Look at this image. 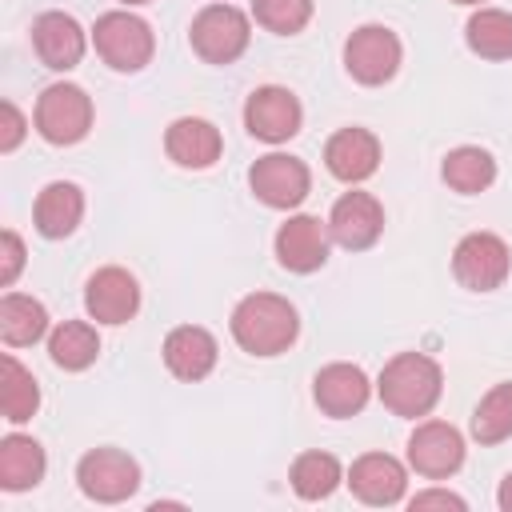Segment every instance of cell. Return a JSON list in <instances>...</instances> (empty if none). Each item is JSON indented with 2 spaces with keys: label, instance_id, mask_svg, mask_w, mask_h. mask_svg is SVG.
<instances>
[{
  "label": "cell",
  "instance_id": "cell-1",
  "mask_svg": "<svg viewBox=\"0 0 512 512\" xmlns=\"http://www.w3.org/2000/svg\"><path fill=\"white\" fill-rule=\"evenodd\" d=\"M300 332L296 308L276 292H252L232 308V336L252 356H280Z\"/></svg>",
  "mask_w": 512,
  "mask_h": 512
},
{
  "label": "cell",
  "instance_id": "cell-2",
  "mask_svg": "<svg viewBox=\"0 0 512 512\" xmlns=\"http://www.w3.org/2000/svg\"><path fill=\"white\" fill-rule=\"evenodd\" d=\"M376 388H380V400H384V408L392 416L416 420V416H428L436 408L440 388H444V376H440V364L432 356H424V352H400V356H392L384 364Z\"/></svg>",
  "mask_w": 512,
  "mask_h": 512
},
{
  "label": "cell",
  "instance_id": "cell-3",
  "mask_svg": "<svg viewBox=\"0 0 512 512\" xmlns=\"http://www.w3.org/2000/svg\"><path fill=\"white\" fill-rule=\"evenodd\" d=\"M92 44H96L100 60L116 72H140L156 48L152 28L132 12H104L92 28Z\"/></svg>",
  "mask_w": 512,
  "mask_h": 512
},
{
  "label": "cell",
  "instance_id": "cell-4",
  "mask_svg": "<svg viewBox=\"0 0 512 512\" xmlns=\"http://www.w3.org/2000/svg\"><path fill=\"white\" fill-rule=\"evenodd\" d=\"M92 128V100L80 84H48L36 100V132L48 144H76Z\"/></svg>",
  "mask_w": 512,
  "mask_h": 512
},
{
  "label": "cell",
  "instance_id": "cell-5",
  "mask_svg": "<svg viewBox=\"0 0 512 512\" xmlns=\"http://www.w3.org/2000/svg\"><path fill=\"white\" fill-rule=\"evenodd\" d=\"M192 48L200 60L208 64H232L244 48H248V16L232 4H208L196 20H192Z\"/></svg>",
  "mask_w": 512,
  "mask_h": 512
},
{
  "label": "cell",
  "instance_id": "cell-6",
  "mask_svg": "<svg viewBox=\"0 0 512 512\" xmlns=\"http://www.w3.org/2000/svg\"><path fill=\"white\" fill-rule=\"evenodd\" d=\"M80 492L100 504H120L140 488V464L120 448H92L76 468Z\"/></svg>",
  "mask_w": 512,
  "mask_h": 512
},
{
  "label": "cell",
  "instance_id": "cell-7",
  "mask_svg": "<svg viewBox=\"0 0 512 512\" xmlns=\"http://www.w3.org/2000/svg\"><path fill=\"white\" fill-rule=\"evenodd\" d=\"M512 268V256H508V244L496 236V232H472L456 244L452 252V272L464 288L472 292H492L504 284Z\"/></svg>",
  "mask_w": 512,
  "mask_h": 512
},
{
  "label": "cell",
  "instance_id": "cell-8",
  "mask_svg": "<svg viewBox=\"0 0 512 512\" xmlns=\"http://www.w3.org/2000/svg\"><path fill=\"white\" fill-rule=\"evenodd\" d=\"M344 68L360 84H384L400 68V40L384 24H364L344 44Z\"/></svg>",
  "mask_w": 512,
  "mask_h": 512
},
{
  "label": "cell",
  "instance_id": "cell-9",
  "mask_svg": "<svg viewBox=\"0 0 512 512\" xmlns=\"http://www.w3.org/2000/svg\"><path fill=\"white\" fill-rule=\"evenodd\" d=\"M300 120H304L300 100H296L288 88H276V84L256 88V92L248 96V104H244V128H248L256 140H264V144H284V140H292V136L300 132Z\"/></svg>",
  "mask_w": 512,
  "mask_h": 512
},
{
  "label": "cell",
  "instance_id": "cell-10",
  "mask_svg": "<svg viewBox=\"0 0 512 512\" xmlns=\"http://www.w3.org/2000/svg\"><path fill=\"white\" fill-rule=\"evenodd\" d=\"M248 184H252V192H256L268 208H296V204L308 196L312 176H308L304 160L284 156V152H268V156H260V160L252 164Z\"/></svg>",
  "mask_w": 512,
  "mask_h": 512
},
{
  "label": "cell",
  "instance_id": "cell-11",
  "mask_svg": "<svg viewBox=\"0 0 512 512\" xmlns=\"http://www.w3.org/2000/svg\"><path fill=\"white\" fill-rule=\"evenodd\" d=\"M408 464L428 480H444L464 464V436L444 420H424L408 436Z\"/></svg>",
  "mask_w": 512,
  "mask_h": 512
},
{
  "label": "cell",
  "instance_id": "cell-12",
  "mask_svg": "<svg viewBox=\"0 0 512 512\" xmlns=\"http://www.w3.org/2000/svg\"><path fill=\"white\" fill-rule=\"evenodd\" d=\"M328 232L336 244L360 252V248H372L384 232V208L376 204V196L368 192H344L336 204H332V216H328Z\"/></svg>",
  "mask_w": 512,
  "mask_h": 512
},
{
  "label": "cell",
  "instance_id": "cell-13",
  "mask_svg": "<svg viewBox=\"0 0 512 512\" xmlns=\"http://www.w3.org/2000/svg\"><path fill=\"white\" fill-rule=\"evenodd\" d=\"M84 308L100 324H124V320H132L136 308H140V288H136L132 272H124L116 264L92 272V280L84 288Z\"/></svg>",
  "mask_w": 512,
  "mask_h": 512
},
{
  "label": "cell",
  "instance_id": "cell-14",
  "mask_svg": "<svg viewBox=\"0 0 512 512\" xmlns=\"http://www.w3.org/2000/svg\"><path fill=\"white\" fill-rule=\"evenodd\" d=\"M324 164H328V172L336 180L360 184L380 168V140L368 128H340L324 144Z\"/></svg>",
  "mask_w": 512,
  "mask_h": 512
},
{
  "label": "cell",
  "instance_id": "cell-15",
  "mask_svg": "<svg viewBox=\"0 0 512 512\" xmlns=\"http://www.w3.org/2000/svg\"><path fill=\"white\" fill-rule=\"evenodd\" d=\"M276 260L288 272H316L328 260V228L316 216H292L276 232Z\"/></svg>",
  "mask_w": 512,
  "mask_h": 512
},
{
  "label": "cell",
  "instance_id": "cell-16",
  "mask_svg": "<svg viewBox=\"0 0 512 512\" xmlns=\"http://www.w3.org/2000/svg\"><path fill=\"white\" fill-rule=\"evenodd\" d=\"M32 48L52 72H68L84 56V28L68 12H44L32 24Z\"/></svg>",
  "mask_w": 512,
  "mask_h": 512
},
{
  "label": "cell",
  "instance_id": "cell-17",
  "mask_svg": "<svg viewBox=\"0 0 512 512\" xmlns=\"http://www.w3.org/2000/svg\"><path fill=\"white\" fill-rule=\"evenodd\" d=\"M312 396L320 404V412L344 420V416H356L364 404H368V376L364 368L356 364H328L316 372L312 380Z\"/></svg>",
  "mask_w": 512,
  "mask_h": 512
},
{
  "label": "cell",
  "instance_id": "cell-18",
  "mask_svg": "<svg viewBox=\"0 0 512 512\" xmlns=\"http://www.w3.org/2000/svg\"><path fill=\"white\" fill-rule=\"evenodd\" d=\"M348 484H352V492H356L364 504L384 508V504H396V500L404 496L408 476H404V464H400L396 456H388V452H368V456H360V460L352 464Z\"/></svg>",
  "mask_w": 512,
  "mask_h": 512
},
{
  "label": "cell",
  "instance_id": "cell-19",
  "mask_svg": "<svg viewBox=\"0 0 512 512\" xmlns=\"http://www.w3.org/2000/svg\"><path fill=\"white\" fill-rule=\"evenodd\" d=\"M164 364L180 380H204L216 368V340L208 328L180 324L164 336Z\"/></svg>",
  "mask_w": 512,
  "mask_h": 512
},
{
  "label": "cell",
  "instance_id": "cell-20",
  "mask_svg": "<svg viewBox=\"0 0 512 512\" xmlns=\"http://www.w3.org/2000/svg\"><path fill=\"white\" fill-rule=\"evenodd\" d=\"M164 148L180 168H212L220 160V132L200 116H180L168 124Z\"/></svg>",
  "mask_w": 512,
  "mask_h": 512
},
{
  "label": "cell",
  "instance_id": "cell-21",
  "mask_svg": "<svg viewBox=\"0 0 512 512\" xmlns=\"http://www.w3.org/2000/svg\"><path fill=\"white\" fill-rule=\"evenodd\" d=\"M32 216H36V232L40 236L64 240V236L76 232V224L84 216V192L76 184H68V180H52V184L40 188Z\"/></svg>",
  "mask_w": 512,
  "mask_h": 512
},
{
  "label": "cell",
  "instance_id": "cell-22",
  "mask_svg": "<svg viewBox=\"0 0 512 512\" xmlns=\"http://www.w3.org/2000/svg\"><path fill=\"white\" fill-rule=\"evenodd\" d=\"M44 480V448L32 436H4L0 440V488L4 492H24Z\"/></svg>",
  "mask_w": 512,
  "mask_h": 512
},
{
  "label": "cell",
  "instance_id": "cell-23",
  "mask_svg": "<svg viewBox=\"0 0 512 512\" xmlns=\"http://www.w3.org/2000/svg\"><path fill=\"white\" fill-rule=\"evenodd\" d=\"M44 332H48L44 304L24 296V292H4V300H0V336H4V344H12V348L36 344Z\"/></svg>",
  "mask_w": 512,
  "mask_h": 512
},
{
  "label": "cell",
  "instance_id": "cell-24",
  "mask_svg": "<svg viewBox=\"0 0 512 512\" xmlns=\"http://www.w3.org/2000/svg\"><path fill=\"white\" fill-rule=\"evenodd\" d=\"M48 356H52L56 368L80 372V368H88V364L100 356V336H96V328L84 324V320H64V324L48 336Z\"/></svg>",
  "mask_w": 512,
  "mask_h": 512
},
{
  "label": "cell",
  "instance_id": "cell-25",
  "mask_svg": "<svg viewBox=\"0 0 512 512\" xmlns=\"http://www.w3.org/2000/svg\"><path fill=\"white\" fill-rule=\"evenodd\" d=\"M440 176H444V184H448V188H456V192L472 196V192H484V188L496 180V160H492L484 148L464 144V148H452V152L444 156Z\"/></svg>",
  "mask_w": 512,
  "mask_h": 512
},
{
  "label": "cell",
  "instance_id": "cell-26",
  "mask_svg": "<svg viewBox=\"0 0 512 512\" xmlns=\"http://www.w3.org/2000/svg\"><path fill=\"white\" fill-rule=\"evenodd\" d=\"M288 480L300 500H324L340 484V460L332 452H304V456H296Z\"/></svg>",
  "mask_w": 512,
  "mask_h": 512
},
{
  "label": "cell",
  "instance_id": "cell-27",
  "mask_svg": "<svg viewBox=\"0 0 512 512\" xmlns=\"http://www.w3.org/2000/svg\"><path fill=\"white\" fill-rule=\"evenodd\" d=\"M464 36H468V48L484 60H508L512 56V16L500 8H480L468 20Z\"/></svg>",
  "mask_w": 512,
  "mask_h": 512
},
{
  "label": "cell",
  "instance_id": "cell-28",
  "mask_svg": "<svg viewBox=\"0 0 512 512\" xmlns=\"http://www.w3.org/2000/svg\"><path fill=\"white\" fill-rule=\"evenodd\" d=\"M0 384H4V396H0L4 420H12V424L32 420V412L40 408V388H36L32 372L16 356H4L0 360Z\"/></svg>",
  "mask_w": 512,
  "mask_h": 512
},
{
  "label": "cell",
  "instance_id": "cell-29",
  "mask_svg": "<svg viewBox=\"0 0 512 512\" xmlns=\"http://www.w3.org/2000/svg\"><path fill=\"white\" fill-rule=\"evenodd\" d=\"M472 436L480 444H500L512 436V384H496L472 412Z\"/></svg>",
  "mask_w": 512,
  "mask_h": 512
},
{
  "label": "cell",
  "instance_id": "cell-30",
  "mask_svg": "<svg viewBox=\"0 0 512 512\" xmlns=\"http://www.w3.org/2000/svg\"><path fill=\"white\" fill-rule=\"evenodd\" d=\"M252 16L268 32L292 36L312 20V0H252Z\"/></svg>",
  "mask_w": 512,
  "mask_h": 512
},
{
  "label": "cell",
  "instance_id": "cell-31",
  "mask_svg": "<svg viewBox=\"0 0 512 512\" xmlns=\"http://www.w3.org/2000/svg\"><path fill=\"white\" fill-rule=\"evenodd\" d=\"M0 252H4V256H0V284L8 288V284L20 276V268H24V244H20V236H16L12 228L0 236Z\"/></svg>",
  "mask_w": 512,
  "mask_h": 512
},
{
  "label": "cell",
  "instance_id": "cell-32",
  "mask_svg": "<svg viewBox=\"0 0 512 512\" xmlns=\"http://www.w3.org/2000/svg\"><path fill=\"white\" fill-rule=\"evenodd\" d=\"M0 120H4V128H0V152H12L24 140V116H20V108L12 100H4L0 104Z\"/></svg>",
  "mask_w": 512,
  "mask_h": 512
},
{
  "label": "cell",
  "instance_id": "cell-33",
  "mask_svg": "<svg viewBox=\"0 0 512 512\" xmlns=\"http://www.w3.org/2000/svg\"><path fill=\"white\" fill-rule=\"evenodd\" d=\"M408 508H412V512H424V508H456V512H464V500H460L456 492L432 488V492H416V496L408 500Z\"/></svg>",
  "mask_w": 512,
  "mask_h": 512
},
{
  "label": "cell",
  "instance_id": "cell-34",
  "mask_svg": "<svg viewBox=\"0 0 512 512\" xmlns=\"http://www.w3.org/2000/svg\"><path fill=\"white\" fill-rule=\"evenodd\" d=\"M496 504L504 508V512H512V472L500 480V492H496Z\"/></svg>",
  "mask_w": 512,
  "mask_h": 512
},
{
  "label": "cell",
  "instance_id": "cell-35",
  "mask_svg": "<svg viewBox=\"0 0 512 512\" xmlns=\"http://www.w3.org/2000/svg\"><path fill=\"white\" fill-rule=\"evenodd\" d=\"M456 4H484V0H456Z\"/></svg>",
  "mask_w": 512,
  "mask_h": 512
},
{
  "label": "cell",
  "instance_id": "cell-36",
  "mask_svg": "<svg viewBox=\"0 0 512 512\" xmlns=\"http://www.w3.org/2000/svg\"><path fill=\"white\" fill-rule=\"evenodd\" d=\"M124 4H148V0H124Z\"/></svg>",
  "mask_w": 512,
  "mask_h": 512
}]
</instances>
